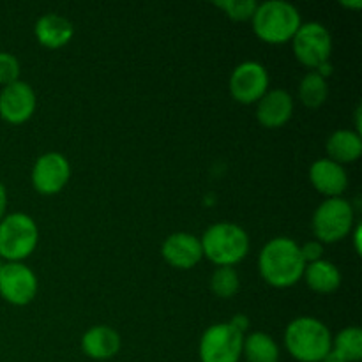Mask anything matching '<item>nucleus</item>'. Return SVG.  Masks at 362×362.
<instances>
[{"label": "nucleus", "mask_w": 362, "mask_h": 362, "mask_svg": "<svg viewBox=\"0 0 362 362\" xmlns=\"http://www.w3.org/2000/svg\"><path fill=\"white\" fill-rule=\"evenodd\" d=\"M258 269L265 281L276 288H288L304 276L306 262L300 246L290 237H274L269 240L258 257Z\"/></svg>", "instance_id": "1"}, {"label": "nucleus", "mask_w": 362, "mask_h": 362, "mask_svg": "<svg viewBox=\"0 0 362 362\" xmlns=\"http://www.w3.org/2000/svg\"><path fill=\"white\" fill-rule=\"evenodd\" d=\"M285 346L299 362H322L332 350V334L318 318L299 317L286 325Z\"/></svg>", "instance_id": "2"}, {"label": "nucleus", "mask_w": 362, "mask_h": 362, "mask_svg": "<svg viewBox=\"0 0 362 362\" xmlns=\"http://www.w3.org/2000/svg\"><path fill=\"white\" fill-rule=\"evenodd\" d=\"M204 257L218 267H233L244 260L250 251V235L235 223H216L205 230L200 239Z\"/></svg>", "instance_id": "3"}, {"label": "nucleus", "mask_w": 362, "mask_h": 362, "mask_svg": "<svg viewBox=\"0 0 362 362\" xmlns=\"http://www.w3.org/2000/svg\"><path fill=\"white\" fill-rule=\"evenodd\" d=\"M251 20L258 37L271 45L290 41L300 27L299 9L286 0H267L258 4Z\"/></svg>", "instance_id": "4"}, {"label": "nucleus", "mask_w": 362, "mask_h": 362, "mask_svg": "<svg viewBox=\"0 0 362 362\" xmlns=\"http://www.w3.org/2000/svg\"><path fill=\"white\" fill-rule=\"evenodd\" d=\"M37 240V225L25 212H11L0 219V257L6 260H25L35 250Z\"/></svg>", "instance_id": "5"}, {"label": "nucleus", "mask_w": 362, "mask_h": 362, "mask_svg": "<svg viewBox=\"0 0 362 362\" xmlns=\"http://www.w3.org/2000/svg\"><path fill=\"white\" fill-rule=\"evenodd\" d=\"M354 207L341 197L322 202L313 214V232L318 243H338L352 232Z\"/></svg>", "instance_id": "6"}, {"label": "nucleus", "mask_w": 362, "mask_h": 362, "mask_svg": "<svg viewBox=\"0 0 362 362\" xmlns=\"http://www.w3.org/2000/svg\"><path fill=\"white\" fill-rule=\"evenodd\" d=\"M244 334L237 331L230 322L214 324L202 334L200 354L202 362H239L243 357Z\"/></svg>", "instance_id": "7"}, {"label": "nucleus", "mask_w": 362, "mask_h": 362, "mask_svg": "<svg viewBox=\"0 0 362 362\" xmlns=\"http://www.w3.org/2000/svg\"><path fill=\"white\" fill-rule=\"evenodd\" d=\"M293 53L308 67H318L329 62L332 52L331 32L320 21L300 23L292 37Z\"/></svg>", "instance_id": "8"}, {"label": "nucleus", "mask_w": 362, "mask_h": 362, "mask_svg": "<svg viewBox=\"0 0 362 362\" xmlns=\"http://www.w3.org/2000/svg\"><path fill=\"white\" fill-rule=\"evenodd\" d=\"M37 293V276L21 262H7L0 269V296L14 306H25Z\"/></svg>", "instance_id": "9"}, {"label": "nucleus", "mask_w": 362, "mask_h": 362, "mask_svg": "<svg viewBox=\"0 0 362 362\" xmlns=\"http://www.w3.org/2000/svg\"><path fill=\"white\" fill-rule=\"evenodd\" d=\"M230 94L239 103L250 105L258 103V99L267 92L269 73L264 64L257 60H246L239 64L230 74Z\"/></svg>", "instance_id": "10"}, {"label": "nucleus", "mask_w": 362, "mask_h": 362, "mask_svg": "<svg viewBox=\"0 0 362 362\" xmlns=\"http://www.w3.org/2000/svg\"><path fill=\"white\" fill-rule=\"evenodd\" d=\"M71 177V166L60 152H46L32 168V184L42 194H55Z\"/></svg>", "instance_id": "11"}, {"label": "nucleus", "mask_w": 362, "mask_h": 362, "mask_svg": "<svg viewBox=\"0 0 362 362\" xmlns=\"http://www.w3.org/2000/svg\"><path fill=\"white\" fill-rule=\"evenodd\" d=\"M35 105V92L27 81L18 80L6 85L0 92V117L11 124H21L30 119Z\"/></svg>", "instance_id": "12"}, {"label": "nucleus", "mask_w": 362, "mask_h": 362, "mask_svg": "<svg viewBox=\"0 0 362 362\" xmlns=\"http://www.w3.org/2000/svg\"><path fill=\"white\" fill-rule=\"evenodd\" d=\"M161 255L170 265L177 269H191L204 257L202 243L193 233L177 232L166 237L161 246Z\"/></svg>", "instance_id": "13"}, {"label": "nucleus", "mask_w": 362, "mask_h": 362, "mask_svg": "<svg viewBox=\"0 0 362 362\" xmlns=\"http://www.w3.org/2000/svg\"><path fill=\"white\" fill-rule=\"evenodd\" d=\"M293 113V99L285 88L267 90L257 106V119L265 127H281L290 120Z\"/></svg>", "instance_id": "14"}, {"label": "nucleus", "mask_w": 362, "mask_h": 362, "mask_svg": "<svg viewBox=\"0 0 362 362\" xmlns=\"http://www.w3.org/2000/svg\"><path fill=\"white\" fill-rule=\"evenodd\" d=\"M310 180L315 189L320 191L325 197H341L349 187V175L346 170L339 163L324 158L317 159L310 168Z\"/></svg>", "instance_id": "15"}, {"label": "nucleus", "mask_w": 362, "mask_h": 362, "mask_svg": "<svg viewBox=\"0 0 362 362\" xmlns=\"http://www.w3.org/2000/svg\"><path fill=\"white\" fill-rule=\"evenodd\" d=\"M120 336L108 325H94L81 338V350L85 356L95 361H106L117 356L120 350Z\"/></svg>", "instance_id": "16"}, {"label": "nucleus", "mask_w": 362, "mask_h": 362, "mask_svg": "<svg viewBox=\"0 0 362 362\" xmlns=\"http://www.w3.org/2000/svg\"><path fill=\"white\" fill-rule=\"evenodd\" d=\"M73 34V23L62 14L46 13L35 21V37L46 48H60L67 45Z\"/></svg>", "instance_id": "17"}, {"label": "nucleus", "mask_w": 362, "mask_h": 362, "mask_svg": "<svg viewBox=\"0 0 362 362\" xmlns=\"http://www.w3.org/2000/svg\"><path fill=\"white\" fill-rule=\"evenodd\" d=\"M329 159L336 163H352L362 154V138L357 131L338 129L327 138Z\"/></svg>", "instance_id": "18"}, {"label": "nucleus", "mask_w": 362, "mask_h": 362, "mask_svg": "<svg viewBox=\"0 0 362 362\" xmlns=\"http://www.w3.org/2000/svg\"><path fill=\"white\" fill-rule=\"evenodd\" d=\"M304 278H306L308 286L318 293H331L339 288L341 285V272L332 262L320 260L311 262L304 269Z\"/></svg>", "instance_id": "19"}, {"label": "nucleus", "mask_w": 362, "mask_h": 362, "mask_svg": "<svg viewBox=\"0 0 362 362\" xmlns=\"http://www.w3.org/2000/svg\"><path fill=\"white\" fill-rule=\"evenodd\" d=\"M243 356L247 362H278L279 346L274 338L265 332H251L244 336Z\"/></svg>", "instance_id": "20"}, {"label": "nucleus", "mask_w": 362, "mask_h": 362, "mask_svg": "<svg viewBox=\"0 0 362 362\" xmlns=\"http://www.w3.org/2000/svg\"><path fill=\"white\" fill-rule=\"evenodd\" d=\"M327 94V81H325V78L322 74H318L317 71H311V73L304 74L299 85V98L303 101V105L310 106V108H318V106L325 103Z\"/></svg>", "instance_id": "21"}, {"label": "nucleus", "mask_w": 362, "mask_h": 362, "mask_svg": "<svg viewBox=\"0 0 362 362\" xmlns=\"http://www.w3.org/2000/svg\"><path fill=\"white\" fill-rule=\"evenodd\" d=\"M332 350L346 362H359L362 359V331L359 327H346L332 339Z\"/></svg>", "instance_id": "22"}, {"label": "nucleus", "mask_w": 362, "mask_h": 362, "mask_svg": "<svg viewBox=\"0 0 362 362\" xmlns=\"http://www.w3.org/2000/svg\"><path fill=\"white\" fill-rule=\"evenodd\" d=\"M240 279L233 267H218L211 278V288L221 299H230L239 292Z\"/></svg>", "instance_id": "23"}, {"label": "nucleus", "mask_w": 362, "mask_h": 362, "mask_svg": "<svg viewBox=\"0 0 362 362\" xmlns=\"http://www.w3.org/2000/svg\"><path fill=\"white\" fill-rule=\"evenodd\" d=\"M216 6L225 9L232 20L244 21L253 18L258 4L255 0H216Z\"/></svg>", "instance_id": "24"}, {"label": "nucleus", "mask_w": 362, "mask_h": 362, "mask_svg": "<svg viewBox=\"0 0 362 362\" xmlns=\"http://www.w3.org/2000/svg\"><path fill=\"white\" fill-rule=\"evenodd\" d=\"M20 76V62L9 52H0V85H11Z\"/></svg>", "instance_id": "25"}, {"label": "nucleus", "mask_w": 362, "mask_h": 362, "mask_svg": "<svg viewBox=\"0 0 362 362\" xmlns=\"http://www.w3.org/2000/svg\"><path fill=\"white\" fill-rule=\"evenodd\" d=\"M322 253H324V246L318 240H308L306 244L300 246V255H303L304 262H317L322 258Z\"/></svg>", "instance_id": "26"}, {"label": "nucleus", "mask_w": 362, "mask_h": 362, "mask_svg": "<svg viewBox=\"0 0 362 362\" xmlns=\"http://www.w3.org/2000/svg\"><path fill=\"white\" fill-rule=\"evenodd\" d=\"M230 324H232L237 331H240L244 334L247 329V325H250V318H247L246 315H235V317L230 320Z\"/></svg>", "instance_id": "27"}, {"label": "nucleus", "mask_w": 362, "mask_h": 362, "mask_svg": "<svg viewBox=\"0 0 362 362\" xmlns=\"http://www.w3.org/2000/svg\"><path fill=\"white\" fill-rule=\"evenodd\" d=\"M6 209H7V191H6V186L0 182V219L6 216Z\"/></svg>", "instance_id": "28"}, {"label": "nucleus", "mask_w": 362, "mask_h": 362, "mask_svg": "<svg viewBox=\"0 0 362 362\" xmlns=\"http://www.w3.org/2000/svg\"><path fill=\"white\" fill-rule=\"evenodd\" d=\"M322 362H346L345 359H343L341 356H339L338 352H336V350H331V352L327 354V356L324 357V361Z\"/></svg>", "instance_id": "29"}, {"label": "nucleus", "mask_w": 362, "mask_h": 362, "mask_svg": "<svg viewBox=\"0 0 362 362\" xmlns=\"http://www.w3.org/2000/svg\"><path fill=\"white\" fill-rule=\"evenodd\" d=\"M359 226H357V232H356V247H357V251H361V228H359Z\"/></svg>", "instance_id": "30"}, {"label": "nucleus", "mask_w": 362, "mask_h": 362, "mask_svg": "<svg viewBox=\"0 0 362 362\" xmlns=\"http://www.w3.org/2000/svg\"><path fill=\"white\" fill-rule=\"evenodd\" d=\"M343 6H346V7H361L362 2H361V0H356V2H343Z\"/></svg>", "instance_id": "31"}, {"label": "nucleus", "mask_w": 362, "mask_h": 362, "mask_svg": "<svg viewBox=\"0 0 362 362\" xmlns=\"http://www.w3.org/2000/svg\"><path fill=\"white\" fill-rule=\"evenodd\" d=\"M0 269H2V264H0Z\"/></svg>", "instance_id": "32"}]
</instances>
